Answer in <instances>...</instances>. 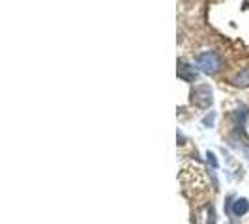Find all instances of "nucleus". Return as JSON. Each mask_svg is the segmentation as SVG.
I'll return each instance as SVG.
<instances>
[{
    "mask_svg": "<svg viewBox=\"0 0 249 224\" xmlns=\"http://www.w3.org/2000/svg\"><path fill=\"white\" fill-rule=\"evenodd\" d=\"M189 99L191 105H195L197 109H210L213 105V90L210 84H197V86L191 88V94H189Z\"/></svg>",
    "mask_w": 249,
    "mask_h": 224,
    "instance_id": "1",
    "label": "nucleus"
},
{
    "mask_svg": "<svg viewBox=\"0 0 249 224\" xmlns=\"http://www.w3.org/2000/svg\"><path fill=\"white\" fill-rule=\"evenodd\" d=\"M221 56L213 50H204L197 56V67L206 75H215L221 69Z\"/></svg>",
    "mask_w": 249,
    "mask_h": 224,
    "instance_id": "2",
    "label": "nucleus"
},
{
    "mask_svg": "<svg viewBox=\"0 0 249 224\" xmlns=\"http://www.w3.org/2000/svg\"><path fill=\"white\" fill-rule=\"evenodd\" d=\"M176 75H178L182 80H186V82H195V80H199L200 69L195 67V65H191V64L186 62V60H178Z\"/></svg>",
    "mask_w": 249,
    "mask_h": 224,
    "instance_id": "3",
    "label": "nucleus"
},
{
    "mask_svg": "<svg viewBox=\"0 0 249 224\" xmlns=\"http://www.w3.org/2000/svg\"><path fill=\"white\" fill-rule=\"evenodd\" d=\"M202 221V224H213L215 223V213H213L212 206H204L202 209L197 211L195 219H193V224H199Z\"/></svg>",
    "mask_w": 249,
    "mask_h": 224,
    "instance_id": "4",
    "label": "nucleus"
},
{
    "mask_svg": "<svg viewBox=\"0 0 249 224\" xmlns=\"http://www.w3.org/2000/svg\"><path fill=\"white\" fill-rule=\"evenodd\" d=\"M249 211V200L248 198H236L232 202V208H231V215L234 217H244Z\"/></svg>",
    "mask_w": 249,
    "mask_h": 224,
    "instance_id": "5",
    "label": "nucleus"
},
{
    "mask_svg": "<svg viewBox=\"0 0 249 224\" xmlns=\"http://www.w3.org/2000/svg\"><path fill=\"white\" fill-rule=\"evenodd\" d=\"M232 84L238 88L249 86V67H244L242 71H238V73L232 77Z\"/></svg>",
    "mask_w": 249,
    "mask_h": 224,
    "instance_id": "6",
    "label": "nucleus"
},
{
    "mask_svg": "<svg viewBox=\"0 0 249 224\" xmlns=\"http://www.w3.org/2000/svg\"><path fill=\"white\" fill-rule=\"evenodd\" d=\"M213 122H215V112H210V114L202 120V125H204V127H212Z\"/></svg>",
    "mask_w": 249,
    "mask_h": 224,
    "instance_id": "7",
    "label": "nucleus"
},
{
    "mask_svg": "<svg viewBox=\"0 0 249 224\" xmlns=\"http://www.w3.org/2000/svg\"><path fill=\"white\" fill-rule=\"evenodd\" d=\"M206 159H208V164H212V168H217V166H219V162H217V159H215V155H213L212 151L206 153Z\"/></svg>",
    "mask_w": 249,
    "mask_h": 224,
    "instance_id": "8",
    "label": "nucleus"
},
{
    "mask_svg": "<svg viewBox=\"0 0 249 224\" xmlns=\"http://www.w3.org/2000/svg\"><path fill=\"white\" fill-rule=\"evenodd\" d=\"M246 157H248V161H249V146L246 148Z\"/></svg>",
    "mask_w": 249,
    "mask_h": 224,
    "instance_id": "9",
    "label": "nucleus"
}]
</instances>
